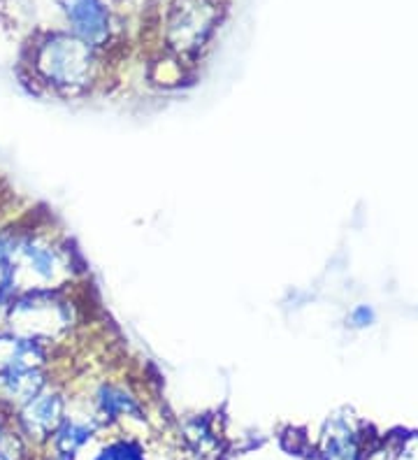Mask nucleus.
Segmentation results:
<instances>
[{
    "mask_svg": "<svg viewBox=\"0 0 418 460\" xmlns=\"http://www.w3.org/2000/svg\"><path fill=\"white\" fill-rule=\"evenodd\" d=\"M77 323V305L63 291L19 293L3 307L0 328L42 344L61 342Z\"/></svg>",
    "mask_w": 418,
    "mask_h": 460,
    "instance_id": "3",
    "label": "nucleus"
},
{
    "mask_svg": "<svg viewBox=\"0 0 418 460\" xmlns=\"http://www.w3.org/2000/svg\"><path fill=\"white\" fill-rule=\"evenodd\" d=\"M77 272V253L66 237L51 230L23 228L12 259V297L19 293L63 291L75 284Z\"/></svg>",
    "mask_w": 418,
    "mask_h": 460,
    "instance_id": "1",
    "label": "nucleus"
},
{
    "mask_svg": "<svg viewBox=\"0 0 418 460\" xmlns=\"http://www.w3.org/2000/svg\"><path fill=\"white\" fill-rule=\"evenodd\" d=\"M47 386L45 370L0 372V398L14 404H26Z\"/></svg>",
    "mask_w": 418,
    "mask_h": 460,
    "instance_id": "7",
    "label": "nucleus"
},
{
    "mask_svg": "<svg viewBox=\"0 0 418 460\" xmlns=\"http://www.w3.org/2000/svg\"><path fill=\"white\" fill-rule=\"evenodd\" d=\"M58 449H61L63 456H70L82 447V444L89 442L91 438V428L89 423H79L75 419H67V421H61V428H58Z\"/></svg>",
    "mask_w": 418,
    "mask_h": 460,
    "instance_id": "10",
    "label": "nucleus"
},
{
    "mask_svg": "<svg viewBox=\"0 0 418 460\" xmlns=\"http://www.w3.org/2000/svg\"><path fill=\"white\" fill-rule=\"evenodd\" d=\"M63 12L70 23V33L93 49L107 45L111 35V17L102 0H66Z\"/></svg>",
    "mask_w": 418,
    "mask_h": 460,
    "instance_id": "5",
    "label": "nucleus"
},
{
    "mask_svg": "<svg viewBox=\"0 0 418 460\" xmlns=\"http://www.w3.org/2000/svg\"><path fill=\"white\" fill-rule=\"evenodd\" d=\"M63 395L47 384L38 395L22 404V423L31 435L45 438L61 426L63 421Z\"/></svg>",
    "mask_w": 418,
    "mask_h": 460,
    "instance_id": "6",
    "label": "nucleus"
},
{
    "mask_svg": "<svg viewBox=\"0 0 418 460\" xmlns=\"http://www.w3.org/2000/svg\"><path fill=\"white\" fill-rule=\"evenodd\" d=\"M22 233H23L22 224L3 226V228H0V307H5L7 300L12 297V291H10L12 259H14V249H17Z\"/></svg>",
    "mask_w": 418,
    "mask_h": 460,
    "instance_id": "8",
    "label": "nucleus"
},
{
    "mask_svg": "<svg viewBox=\"0 0 418 460\" xmlns=\"http://www.w3.org/2000/svg\"><path fill=\"white\" fill-rule=\"evenodd\" d=\"M38 84L58 96H82L95 82V49L73 33H49L40 40L31 58Z\"/></svg>",
    "mask_w": 418,
    "mask_h": 460,
    "instance_id": "2",
    "label": "nucleus"
},
{
    "mask_svg": "<svg viewBox=\"0 0 418 460\" xmlns=\"http://www.w3.org/2000/svg\"><path fill=\"white\" fill-rule=\"evenodd\" d=\"M95 460H142V456H139V451L135 449L133 444H114V447H107L102 454H98V458Z\"/></svg>",
    "mask_w": 418,
    "mask_h": 460,
    "instance_id": "11",
    "label": "nucleus"
},
{
    "mask_svg": "<svg viewBox=\"0 0 418 460\" xmlns=\"http://www.w3.org/2000/svg\"><path fill=\"white\" fill-rule=\"evenodd\" d=\"M95 402H98V410L110 416V419H117V416L123 414H135L138 411L135 400L121 386H117V384H102Z\"/></svg>",
    "mask_w": 418,
    "mask_h": 460,
    "instance_id": "9",
    "label": "nucleus"
},
{
    "mask_svg": "<svg viewBox=\"0 0 418 460\" xmlns=\"http://www.w3.org/2000/svg\"><path fill=\"white\" fill-rule=\"evenodd\" d=\"M218 0H173L165 19V45L179 58L198 57L221 22Z\"/></svg>",
    "mask_w": 418,
    "mask_h": 460,
    "instance_id": "4",
    "label": "nucleus"
}]
</instances>
